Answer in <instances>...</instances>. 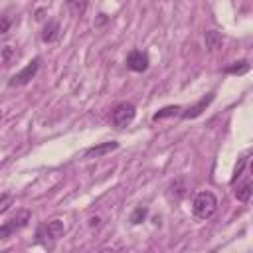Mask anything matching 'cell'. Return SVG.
Masks as SVG:
<instances>
[{"label": "cell", "mask_w": 253, "mask_h": 253, "mask_svg": "<svg viewBox=\"0 0 253 253\" xmlns=\"http://www.w3.org/2000/svg\"><path fill=\"white\" fill-rule=\"evenodd\" d=\"M245 164H247V156H243V158H241V160H239V166H237V168H235V176H233V180H235V178H239V176H241V172H243V168H245Z\"/></svg>", "instance_id": "obj_18"}, {"label": "cell", "mask_w": 253, "mask_h": 253, "mask_svg": "<svg viewBox=\"0 0 253 253\" xmlns=\"http://www.w3.org/2000/svg\"><path fill=\"white\" fill-rule=\"evenodd\" d=\"M89 225H91V227H97V225H99V217H91V219H89Z\"/></svg>", "instance_id": "obj_19"}, {"label": "cell", "mask_w": 253, "mask_h": 253, "mask_svg": "<svg viewBox=\"0 0 253 253\" xmlns=\"http://www.w3.org/2000/svg\"><path fill=\"white\" fill-rule=\"evenodd\" d=\"M65 4H67V8H69V12H71L73 16H77V18H81V16L85 14V10H87V6H89V0H65Z\"/></svg>", "instance_id": "obj_10"}, {"label": "cell", "mask_w": 253, "mask_h": 253, "mask_svg": "<svg viewBox=\"0 0 253 253\" xmlns=\"http://www.w3.org/2000/svg\"><path fill=\"white\" fill-rule=\"evenodd\" d=\"M182 109L178 107V105H170V107H164V109H160V111H156L154 115H152V121H160V119H166V117H174V115H178Z\"/></svg>", "instance_id": "obj_13"}, {"label": "cell", "mask_w": 253, "mask_h": 253, "mask_svg": "<svg viewBox=\"0 0 253 253\" xmlns=\"http://www.w3.org/2000/svg\"><path fill=\"white\" fill-rule=\"evenodd\" d=\"M148 53L146 51H140V49H132L128 55H126V67L132 69V71H144L148 67Z\"/></svg>", "instance_id": "obj_6"}, {"label": "cell", "mask_w": 253, "mask_h": 253, "mask_svg": "<svg viewBox=\"0 0 253 253\" xmlns=\"http://www.w3.org/2000/svg\"><path fill=\"white\" fill-rule=\"evenodd\" d=\"M146 215H148V210H146L144 206H138V208L130 213V223H134V225H136V223L144 221V217H146Z\"/></svg>", "instance_id": "obj_15"}, {"label": "cell", "mask_w": 253, "mask_h": 253, "mask_svg": "<svg viewBox=\"0 0 253 253\" xmlns=\"http://www.w3.org/2000/svg\"><path fill=\"white\" fill-rule=\"evenodd\" d=\"M10 206H14V196L12 194H0V213L8 211Z\"/></svg>", "instance_id": "obj_16"}, {"label": "cell", "mask_w": 253, "mask_h": 253, "mask_svg": "<svg viewBox=\"0 0 253 253\" xmlns=\"http://www.w3.org/2000/svg\"><path fill=\"white\" fill-rule=\"evenodd\" d=\"M215 210H217V198L211 192L206 190V192L196 194V198L192 202V211H194L196 217L208 219V217H211L215 213Z\"/></svg>", "instance_id": "obj_1"}, {"label": "cell", "mask_w": 253, "mask_h": 253, "mask_svg": "<svg viewBox=\"0 0 253 253\" xmlns=\"http://www.w3.org/2000/svg\"><path fill=\"white\" fill-rule=\"evenodd\" d=\"M59 34H61L59 22H55V20H49V22L43 26V32H42V40H43L45 43H51V42H55V40L59 38Z\"/></svg>", "instance_id": "obj_9"}, {"label": "cell", "mask_w": 253, "mask_h": 253, "mask_svg": "<svg viewBox=\"0 0 253 253\" xmlns=\"http://www.w3.org/2000/svg\"><path fill=\"white\" fill-rule=\"evenodd\" d=\"M206 45L213 51V49H219L221 47V36L217 34V32H213V30H210V32H206Z\"/></svg>", "instance_id": "obj_12"}, {"label": "cell", "mask_w": 253, "mask_h": 253, "mask_svg": "<svg viewBox=\"0 0 253 253\" xmlns=\"http://www.w3.org/2000/svg\"><path fill=\"white\" fill-rule=\"evenodd\" d=\"M38 69H40V57H34L24 69H20L16 75H12V79L8 81V85H10V87H20V85L30 83V79L38 73Z\"/></svg>", "instance_id": "obj_4"}, {"label": "cell", "mask_w": 253, "mask_h": 253, "mask_svg": "<svg viewBox=\"0 0 253 253\" xmlns=\"http://www.w3.org/2000/svg\"><path fill=\"white\" fill-rule=\"evenodd\" d=\"M63 233H65V225H63L61 219H51V221H47V223L38 231L40 237H45V239H49V241H57L59 237H63Z\"/></svg>", "instance_id": "obj_5"}, {"label": "cell", "mask_w": 253, "mask_h": 253, "mask_svg": "<svg viewBox=\"0 0 253 253\" xmlns=\"http://www.w3.org/2000/svg\"><path fill=\"white\" fill-rule=\"evenodd\" d=\"M134 115H136V109H134L132 103H126V101H125V103H119V105L111 111V123H113L117 128H125L126 125L132 123Z\"/></svg>", "instance_id": "obj_3"}, {"label": "cell", "mask_w": 253, "mask_h": 253, "mask_svg": "<svg viewBox=\"0 0 253 253\" xmlns=\"http://www.w3.org/2000/svg\"><path fill=\"white\" fill-rule=\"evenodd\" d=\"M247 71H249V63H247L245 59H241V61H235L233 65L225 67V73H237V75H241V73H247Z\"/></svg>", "instance_id": "obj_14"}, {"label": "cell", "mask_w": 253, "mask_h": 253, "mask_svg": "<svg viewBox=\"0 0 253 253\" xmlns=\"http://www.w3.org/2000/svg\"><path fill=\"white\" fill-rule=\"evenodd\" d=\"M251 192H253V190H251V182L245 180V182L237 184V188H235V198H237L239 202H249Z\"/></svg>", "instance_id": "obj_11"}, {"label": "cell", "mask_w": 253, "mask_h": 253, "mask_svg": "<svg viewBox=\"0 0 253 253\" xmlns=\"http://www.w3.org/2000/svg\"><path fill=\"white\" fill-rule=\"evenodd\" d=\"M119 148V142H115V140H111V142H101V144H95V146H91V148H87L85 150V156H89V158H99V156H103V154H107V152H111V150H117Z\"/></svg>", "instance_id": "obj_8"}, {"label": "cell", "mask_w": 253, "mask_h": 253, "mask_svg": "<svg viewBox=\"0 0 253 253\" xmlns=\"http://www.w3.org/2000/svg\"><path fill=\"white\" fill-rule=\"evenodd\" d=\"M10 24H12V20L8 16H0V34H8Z\"/></svg>", "instance_id": "obj_17"}, {"label": "cell", "mask_w": 253, "mask_h": 253, "mask_svg": "<svg viewBox=\"0 0 253 253\" xmlns=\"http://www.w3.org/2000/svg\"><path fill=\"white\" fill-rule=\"evenodd\" d=\"M30 219H32L30 210H18L8 221H4V223L0 225V239H6V237H10V235H14L16 231H20L22 227H26Z\"/></svg>", "instance_id": "obj_2"}, {"label": "cell", "mask_w": 253, "mask_h": 253, "mask_svg": "<svg viewBox=\"0 0 253 253\" xmlns=\"http://www.w3.org/2000/svg\"><path fill=\"white\" fill-rule=\"evenodd\" d=\"M213 97H215L213 93H208L206 97H202V99H200L196 105L188 107V109L182 113V119H196V117H200V115H202V113L208 109V105L213 101Z\"/></svg>", "instance_id": "obj_7"}]
</instances>
